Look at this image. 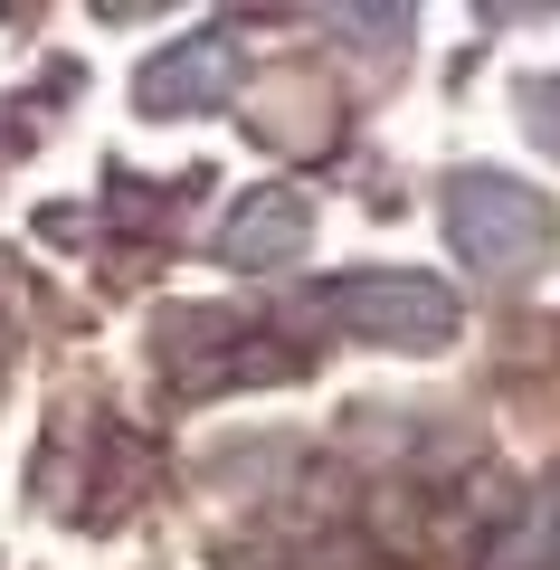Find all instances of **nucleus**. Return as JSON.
Instances as JSON below:
<instances>
[{
  "label": "nucleus",
  "instance_id": "f03ea898",
  "mask_svg": "<svg viewBox=\"0 0 560 570\" xmlns=\"http://www.w3.org/2000/svg\"><path fill=\"white\" fill-rule=\"evenodd\" d=\"M333 314L352 333H371V343H400V352H438L456 333V295L438 276H342Z\"/></svg>",
  "mask_w": 560,
  "mask_h": 570
},
{
  "label": "nucleus",
  "instance_id": "20e7f679",
  "mask_svg": "<svg viewBox=\"0 0 560 570\" xmlns=\"http://www.w3.org/2000/svg\"><path fill=\"white\" fill-rule=\"evenodd\" d=\"M304 238H314V200H304L295 181L247 190V200L228 209V228H219L228 266H285V257H304Z\"/></svg>",
  "mask_w": 560,
  "mask_h": 570
},
{
  "label": "nucleus",
  "instance_id": "7ed1b4c3",
  "mask_svg": "<svg viewBox=\"0 0 560 570\" xmlns=\"http://www.w3.org/2000/svg\"><path fill=\"white\" fill-rule=\"evenodd\" d=\"M228 86H238V48L219 39V29H190L180 48H161L153 67H143V115H209V105H228Z\"/></svg>",
  "mask_w": 560,
  "mask_h": 570
},
{
  "label": "nucleus",
  "instance_id": "f257e3e1",
  "mask_svg": "<svg viewBox=\"0 0 560 570\" xmlns=\"http://www.w3.org/2000/svg\"><path fill=\"white\" fill-rule=\"evenodd\" d=\"M446 238H456L465 266H484V276H522V266L551 257V209L532 200L522 181H503V171H465L456 190H446Z\"/></svg>",
  "mask_w": 560,
  "mask_h": 570
},
{
  "label": "nucleus",
  "instance_id": "39448f33",
  "mask_svg": "<svg viewBox=\"0 0 560 570\" xmlns=\"http://www.w3.org/2000/svg\"><path fill=\"white\" fill-rule=\"evenodd\" d=\"M522 124H532V142H541V153H560V77L522 86Z\"/></svg>",
  "mask_w": 560,
  "mask_h": 570
}]
</instances>
